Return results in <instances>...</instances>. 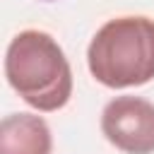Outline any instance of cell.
<instances>
[{
	"mask_svg": "<svg viewBox=\"0 0 154 154\" xmlns=\"http://www.w3.org/2000/svg\"><path fill=\"white\" fill-rule=\"evenodd\" d=\"M7 84L36 111H58L72 96V70L58 41L38 29L19 31L5 53Z\"/></svg>",
	"mask_w": 154,
	"mask_h": 154,
	"instance_id": "cell-1",
	"label": "cell"
},
{
	"mask_svg": "<svg viewBox=\"0 0 154 154\" xmlns=\"http://www.w3.org/2000/svg\"><path fill=\"white\" fill-rule=\"evenodd\" d=\"M87 65L91 77L108 89L154 79V19L142 14L108 19L87 48Z\"/></svg>",
	"mask_w": 154,
	"mask_h": 154,
	"instance_id": "cell-2",
	"label": "cell"
},
{
	"mask_svg": "<svg viewBox=\"0 0 154 154\" xmlns=\"http://www.w3.org/2000/svg\"><path fill=\"white\" fill-rule=\"evenodd\" d=\"M53 135L36 113H12L0 123V154H51Z\"/></svg>",
	"mask_w": 154,
	"mask_h": 154,
	"instance_id": "cell-4",
	"label": "cell"
},
{
	"mask_svg": "<svg viewBox=\"0 0 154 154\" xmlns=\"http://www.w3.org/2000/svg\"><path fill=\"white\" fill-rule=\"evenodd\" d=\"M103 137L125 154H154V103L142 96H116L101 111Z\"/></svg>",
	"mask_w": 154,
	"mask_h": 154,
	"instance_id": "cell-3",
	"label": "cell"
}]
</instances>
